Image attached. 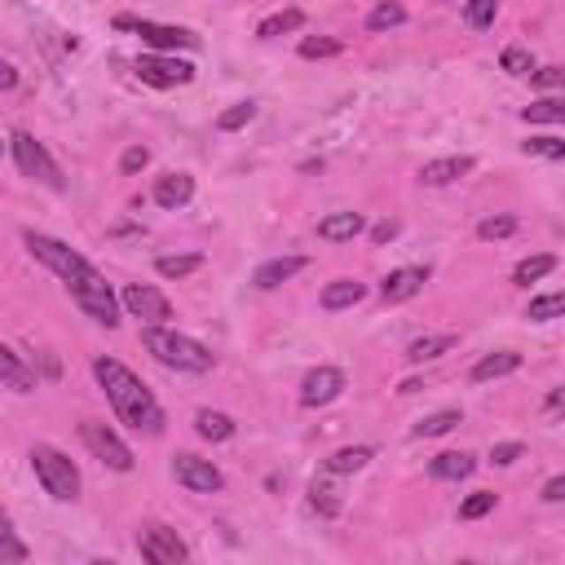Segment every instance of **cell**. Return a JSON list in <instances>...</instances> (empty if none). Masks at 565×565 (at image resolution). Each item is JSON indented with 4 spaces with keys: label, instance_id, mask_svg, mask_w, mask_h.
I'll use <instances>...</instances> for the list:
<instances>
[{
    "label": "cell",
    "instance_id": "obj_1",
    "mask_svg": "<svg viewBox=\"0 0 565 565\" xmlns=\"http://www.w3.org/2000/svg\"><path fill=\"white\" fill-rule=\"evenodd\" d=\"M93 376L97 385L106 389L115 416L133 429V433H146V438H159L164 433V407L155 402V393L115 358H93Z\"/></svg>",
    "mask_w": 565,
    "mask_h": 565
},
{
    "label": "cell",
    "instance_id": "obj_2",
    "mask_svg": "<svg viewBox=\"0 0 565 565\" xmlns=\"http://www.w3.org/2000/svg\"><path fill=\"white\" fill-rule=\"evenodd\" d=\"M141 345H146V354H155V363H164L172 371H195L199 376V371H212V363H217L208 345H199L181 332H168V327H146Z\"/></svg>",
    "mask_w": 565,
    "mask_h": 565
},
{
    "label": "cell",
    "instance_id": "obj_3",
    "mask_svg": "<svg viewBox=\"0 0 565 565\" xmlns=\"http://www.w3.org/2000/svg\"><path fill=\"white\" fill-rule=\"evenodd\" d=\"M22 243L31 248V256L40 261V265H49L62 283H66V292L71 287H80V283H88V279H97V270L75 252V248H66L62 239H49V234H35V230H27L22 234Z\"/></svg>",
    "mask_w": 565,
    "mask_h": 565
},
{
    "label": "cell",
    "instance_id": "obj_4",
    "mask_svg": "<svg viewBox=\"0 0 565 565\" xmlns=\"http://www.w3.org/2000/svg\"><path fill=\"white\" fill-rule=\"evenodd\" d=\"M31 469H35L40 486H44L53 500H75V495H80V469H75L62 451L35 447V451H31Z\"/></svg>",
    "mask_w": 565,
    "mask_h": 565
},
{
    "label": "cell",
    "instance_id": "obj_5",
    "mask_svg": "<svg viewBox=\"0 0 565 565\" xmlns=\"http://www.w3.org/2000/svg\"><path fill=\"white\" fill-rule=\"evenodd\" d=\"M9 150H13V164H18L27 177L44 181L49 190H62V172H57V164L49 159V150H44L31 133H13V137H9Z\"/></svg>",
    "mask_w": 565,
    "mask_h": 565
},
{
    "label": "cell",
    "instance_id": "obj_6",
    "mask_svg": "<svg viewBox=\"0 0 565 565\" xmlns=\"http://www.w3.org/2000/svg\"><path fill=\"white\" fill-rule=\"evenodd\" d=\"M71 296H75V305L93 318V323H102V327H115L119 323V301H115V292H111V283L97 274V279H88V283H80V287H71Z\"/></svg>",
    "mask_w": 565,
    "mask_h": 565
},
{
    "label": "cell",
    "instance_id": "obj_7",
    "mask_svg": "<svg viewBox=\"0 0 565 565\" xmlns=\"http://www.w3.org/2000/svg\"><path fill=\"white\" fill-rule=\"evenodd\" d=\"M80 438H84V447L106 464V469H115V473H128L133 469V451L106 429V424H97V420H84L80 424Z\"/></svg>",
    "mask_w": 565,
    "mask_h": 565
},
{
    "label": "cell",
    "instance_id": "obj_8",
    "mask_svg": "<svg viewBox=\"0 0 565 565\" xmlns=\"http://www.w3.org/2000/svg\"><path fill=\"white\" fill-rule=\"evenodd\" d=\"M119 301H124V309H128L133 318H141L146 327H164V323L172 318L168 296L155 292V287H146V283H128V287L119 292Z\"/></svg>",
    "mask_w": 565,
    "mask_h": 565
},
{
    "label": "cell",
    "instance_id": "obj_9",
    "mask_svg": "<svg viewBox=\"0 0 565 565\" xmlns=\"http://www.w3.org/2000/svg\"><path fill=\"white\" fill-rule=\"evenodd\" d=\"M172 477H177L186 491H195V495H217V491L225 486L221 469H217L212 460H199V455H172Z\"/></svg>",
    "mask_w": 565,
    "mask_h": 565
},
{
    "label": "cell",
    "instance_id": "obj_10",
    "mask_svg": "<svg viewBox=\"0 0 565 565\" xmlns=\"http://www.w3.org/2000/svg\"><path fill=\"white\" fill-rule=\"evenodd\" d=\"M137 75L155 88H177V84H190L195 80V66L181 62V57H164V53H146L137 57Z\"/></svg>",
    "mask_w": 565,
    "mask_h": 565
},
{
    "label": "cell",
    "instance_id": "obj_11",
    "mask_svg": "<svg viewBox=\"0 0 565 565\" xmlns=\"http://www.w3.org/2000/svg\"><path fill=\"white\" fill-rule=\"evenodd\" d=\"M137 553L146 557L150 565H177L190 557V548L177 539V531H164V526H150L137 535Z\"/></svg>",
    "mask_w": 565,
    "mask_h": 565
},
{
    "label": "cell",
    "instance_id": "obj_12",
    "mask_svg": "<svg viewBox=\"0 0 565 565\" xmlns=\"http://www.w3.org/2000/svg\"><path fill=\"white\" fill-rule=\"evenodd\" d=\"M345 389V371L340 367H314L305 380H301V407H327L336 402Z\"/></svg>",
    "mask_w": 565,
    "mask_h": 565
},
{
    "label": "cell",
    "instance_id": "obj_13",
    "mask_svg": "<svg viewBox=\"0 0 565 565\" xmlns=\"http://www.w3.org/2000/svg\"><path fill=\"white\" fill-rule=\"evenodd\" d=\"M150 49H159V53H172V49H195L199 44V35L195 31H186V27H164V22H146V18H137V27H133Z\"/></svg>",
    "mask_w": 565,
    "mask_h": 565
},
{
    "label": "cell",
    "instance_id": "obj_14",
    "mask_svg": "<svg viewBox=\"0 0 565 565\" xmlns=\"http://www.w3.org/2000/svg\"><path fill=\"white\" fill-rule=\"evenodd\" d=\"M424 283H429V270H420V265H402V270H393V274L380 283V296H385L389 305H398V301H411Z\"/></svg>",
    "mask_w": 565,
    "mask_h": 565
},
{
    "label": "cell",
    "instance_id": "obj_15",
    "mask_svg": "<svg viewBox=\"0 0 565 565\" xmlns=\"http://www.w3.org/2000/svg\"><path fill=\"white\" fill-rule=\"evenodd\" d=\"M195 199V177L190 172H168L155 181V203L159 208H186Z\"/></svg>",
    "mask_w": 565,
    "mask_h": 565
},
{
    "label": "cell",
    "instance_id": "obj_16",
    "mask_svg": "<svg viewBox=\"0 0 565 565\" xmlns=\"http://www.w3.org/2000/svg\"><path fill=\"white\" fill-rule=\"evenodd\" d=\"M469 172H473V159H469V155H451V159L424 164V168H420V181H424V186H451V181H460V177H469Z\"/></svg>",
    "mask_w": 565,
    "mask_h": 565
},
{
    "label": "cell",
    "instance_id": "obj_17",
    "mask_svg": "<svg viewBox=\"0 0 565 565\" xmlns=\"http://www.w3.org/2000/svg\"><path fill=\"white\" fill-rule=\"evenodd\" d=\"M363 230H367L363 212H332V217L318 221V239H327V243H349V239H358Z\"/></svg>",
    "mask_w": 565,
    "mask_h": 565
},
{
    "label": "cell",
    "instance_id": "obj_18",
    "mask_svg": "<svg viewBox=\"0 0 565 565\" xmlns=\"http://www.w3.org/2000/svg\"><path fill=\"white\" fill-rule=\"evenodd\" d=\"M301 270H305V256H274V261H265V265L256 270L252 283H256L261 292H274V287H283V283H287L292 274H301Z\"/></svg>",
    "mask_w": 565,
    "mask_h": 565
},
{
    "label": "cell",
    "instance_id": "obj_19",
    "mask_svg": "<svg viewBox=\"0 0 565 565\" xmlns=\"http://www.w3.org/2000/svg\"><path fill=\"white\" fill-rule=\"evenodd\" d=\"M473 469H477V460H473L469 451H442V455L429 464V473H433L438 482H464Z\"/></svg>",
    "mask_w": 565,
    "mask_h": 565
},
{
    "label": "cell",
    "instance_id": "obj_20",
    "mask_svg": "<svg viewBox=\"0 0 565 565\" xmlns=\"http://www.w3.org/2000/svg\"><path fill=\"white\" fill-rule=\"evenodd\" d=\"M517 367H522V354H513V349H500V354H486V358L473 367V380H477V385H486V380L513 376Z\"/></svg>",
    "mask_w": 565,
    "mask_h": 565
},
{
    "label": "cell",
    "instance_id": "obj_21",
    "mask_svg": "<svg viewBox=\"0 0 565 565\" xmlns=\"http://www.w3.org/2000/svg\"><path fill=\"white\" fill-rule=\"evenodd\" d=\"M363 296H367V287H363L358 279H336V283L323 287V309H349V305H358Z\"/></svg>",
    "mask_w": 565,
    "mask_h": 565
},
{
    "label": "cell",
    "instance_id": "obj_22",
    "mask_svg": "<svg viewBox=\"0 0 565 565\" xmlns=\"http://www.w3.org/2000/svg\"><path fill=\"white\" fill-rule=\"evenodd\" d=\"M0 376H4V389H13V393H31L35 389V371H27L13 349H0Z\"/></svg>",
    "mask_w": 565,
    "mask_h": 565
},
{
    "label": "cell",
    "instance_id": "obj_23",
    "mask_svg": "<svg viewBox=\"0 0 565 565\" xmlns=\"http://www.w3.org/2000/svg\"><path fill=\"white\" fill-rule=\"evenodd\" d=\"M195 429H199L203 442H230L234 438V420L225 411H199L195 416Z\"/></svg>",
    "mask_w": 565,
    "mask_h": 565
},
{
    "label": "cell",
    "instance_id": "obj_24",
    "mask_svg": "<svg viewBox=\"0 0 565 565\" xmlns=\"http://www.w3.org/2000/svg\"><path fill=\"white\" fill-rule=\"evenodd\" d=\"M451 349H455V336H420V340L407 345V363H433Z\"/></svg>",
    "mask_w": 565,
    "mask_h": 565
},
{
    "label": "cell",
    "instance_id": "obj_25",
    "mask_svg": "<svg viewBox=\"0 0 565 565\" xmlns=\"http://www.w3.org/2000/svg\"><path fill=\"white\" fill-rule=\"evenodd\" d=\"M557 270V256L553 252H539V256H526L517 270H513V283L517 287H531V283H539L544 274H553Z\"/></svg>",
    "mask_w": 565,
    "mask_h": 565
},
{
    "label": "cell",
    "instance_id": "obj_26",
    "mask_svg": "<svg viewBox=\"0 0 565 565\" xmlns=\"http://www.w3.org/2000/svg\"><path fill=\"white\" fill-rule=\"evenodd\" d=\"M301 22H305V13H301V9H279V13H270V18L256 27V35H261V40H279V35L296 31Z\"/></svg>",
    "mask_w": 565,
    "mask_h": 565
},
{
    "label": "cell",
    "instance_id": "obj_27",
    "mask_svg": "<svg viewBox=\"0 0 565 565\" xmlns=\"http://www.w3.org/2000/svg\"><path fill=\"white\" fill-rule=\"evenodd\" d=\"M526 124H565V97H539L522 111Z\"/></svg>",
    "mask_w": 565,
    "mask_h": 565
},
{
    "label": "cell",
    "instance_id": "obj_28",
    "mask_svg": "<svg viewBox=\"0 0 565 565\" xmlns=\"http://www.w3.org/2000/svg\"><path fill=\"white\" fill-rule=\"evenodd\" d=\"M371 464V447H345L327 460V473H358Z\"/></svg>",
    "mask_w": 565,
    "mask_h": 565
},
{
    "label": "cell",
    "instance_id": "obj_29",
    "mask_svg": "<svg viewBox=\"0 0 565 565\" xmlns=\"http://www.w3.org/2000/svg\"><path fill=\"white\" fill-rule=\"evenodd\" d=\"M407 22V9L398 4V0H380L371 13H367V27L371 31H389V27H402Z\"/></svg>",
    "mask_w": 565,
    "mask_h": 565
},
{
    "label": "cell",
    "instance_id": "obj_30",
    "mask_svg": "<svg viewBox=\"0 0 565 565\" xmlns=\"http://www.w3.org/2000/svg\"><path fill=\"white\" fill-rule=\"evenodd\" d=\"M155 270H159L164 279H186V274L203 270V256H199V252H186V256H159Z\"/></svg>",
    "mask_w": 565,
    "mask_h": 565
},
{
    "label": "cell",
    "instance_id": "obj_31",
    "mask_svg": "<svg viewBox=\"0 0 565 565\" xmlns=\"http://www.w3.org/2000/svg\"><path fill=\"white\" fill-rule=\"evenodd\" d=\"M531 323H548V318H565V292H548V296H535L531 309H526Z\"/></svg>",
    "mask_w": 565,
    "mask_h": 565
},
{
    "label": "cell",
    "instance_id": "obj_32",
    "mask_svg": "<svg viewBox=\"0 0 565 565\" xmlns=\"http://www.w3.org/2000/svg\"><path fill=\"white\" fill-rule=\"evenodd\" d=\"M252 119H256V102H234L230 111L217 115V128H221V133H234V128H243V124H252Z\"/></svg>",
    "mask_w": 565,
    "mask_h": 565
},
{
    "label": "cell",
    "instance_id": "obj_33",
    "mask_svg": "<svg viewBox=\"0 0 565 565\" xmlns=\"http://www.w3.org/2000/svg\"><path fill=\"white\" fill-rule=\"evenodd\" d=\"M455 424H464L460 411H438V416H429V420L416 424V438H442V433H451Z\"/></svg>",
    "mask_w": 565,
    "mask_h": 565
},
{
    "label": "cell",
    "instance_id": "obj_34",
    "mask_svg": "<svg viewBox=\"0 0 565 565\" xmlns=\"http://www.w3.org/2000/svg\"><path fill=\"white\" fill-rule=\"evenodd\" d=\"M309 508H314L318 517H336V513H340V500H336V491H332L327 482H314V486H309Z\"/></svg>",
    "mask_w": 565,
    "mask_h": 565
},
{
    "label": "cell",
    "instance_id": "obj_35",
    "mask_svg": "<svg viewBox=\"0 0 565 565\" xmlns=\"http://www.w3.org/2000/svg\"><path fill=\"white\" fill-rule=\"evenodd\" d=\"M500 66H504L508 75H535V57H531V49H522V44H513V49H504V57H500Z\"/></svg>",
    "mask_w": 565,
    "mask_h": 565
},
{
    "label": "cell",
    "instance_id": "obj_36",
    "mask_svg": "<svg viewBox=\"0 0 565 565\" xmlns=\"http://www.w3.org/2000/svg\"><path fill=\"white\" fill-rule=\"evenodd\" d=\"M495 13H500V0H469V9H464V18H469L473 31H486L495 22Z\"/></svg>",
    "mask_w": 565,
    "mask_h": 565
},
{
    "label": "cell",
    "instance_id": "obj_37",
    "mask_svg": "<svg viewBox=\"0 0 565 565\" xmlns=\"http://www.w3.org/2000/svg\"><path fill=\"white\" fill-rule=\"evenodd\" d=\"M513 230H517V217H508V212H504V217H486V221L477 225V239H486V243H491V239H508Z\"/></svg>",
    "mask_w": 565,
    "mask_h": 565
},
{
    "label": "cell",
    "instance_id": "obj_38",
    "mask_svg": "<svg viewBox=\"0 0 565 565\" xmlns=\"http://www.w3.org/2000/svg\"><path fill=\"white\" fill-rule=\"evenodd\" d=\"M486 513H495V495H491V491H477V495H469V500L460 504V517H464V522H477V517H486Z\"/></svg>",
    "mask_w": 565,
    "mask_h": 565
},
{
    "label": "cell",
    "instance_id": "obj_39",
    "mask_svg": "<svg viewBox=\"0 0 565 565\" xmlns=\"http://www.w3.org/2000/svg\"><path fill=\"white\" fill-rule=\"evenodd\" d=\"M18 561H27V548L18 544L13 526L4 522V531H0V565H18Z\"/></svg>",
    "mask_w": 565,
    "mask_h": 565
},
{
    "label": "cell",
    "instance_id": "obj_40",
    "mask_svg": "<svg viewBox=\"0 0 565 565\" xmlns=\"http://www.w3.org/2000/svg\"><path fill=\"white\" fill-rule=\"evenodd\" d=\"M522 150L539 155V159H565V141H557V137H531V141H522Z\"/></svg>",
    "mask_w": 565,
    "mask_h": 565
},
{
    "label": "cell",
    "instance_id": "obj_41",
    "mask_svg": "<svg viewBox=\"0 0 565 565\" xmlns=\"http://www.w3.org/2000/svg\"><path fill=\"white\" fill-rule=\"evenodd\" d=\"M336 53H340V40H332V35L301 40V57H336Z\"/></svg>",
    "mask_w": 565,
    "mask_h": 565
},
{
    "label": "cell",
    "instance_id": "obj_42",
    "mask_svg": "<svg viewBox=\"0 0 565 565\" xmlns=\"http://www.w3.org/2000/svg\"><path fill=\"white\" fill-rule=\"evenodd\" d=\"M526 455V447L522 442H500L495 451H491V464H500V469H508V464H517Z\"/></svg>",
    "mask_w": 565,
    "mask_h": 565
},
{
    "label": "cell",
    "instance_id": "obj_43",
    "mask_svg": "<svg viewBox=\"0 0 565 565\" xmlns=\"http://www.w3.org/2000/svg\"><path fill=\"white\" fill-rule=\"evenodd\" d=\"M146 164H150V150H146V146H128V150H124V159H119V168H124V172H141Z\"/></svg>",
    "mask_w": 565,
    "mask_h": 565
},
{
    "label": "cell",
    "instance_id": "obj_44",
    "mask_svg": "<svg viewBox=\"0 0 565 565\" xmlns=\"http://www.w3.org/2000/svg\"><path fill=\"white\" fill-rule=\"evenodd\" d=\"M535 84H539V88H565V66H544V71H535Z\"/></svg>",
    "mask_w": 565,
    "mask_h": 565
},
{
    "label": "cell",
    "instance_id": "obj_45",
    "mask_svg": "<svg viewBox=\"0 0 565 565\" xmlns=\"http://www.w3.org/2000/svg\"><path fill=\"white\" fill-rule=\"evenodd\" d=\"M544 500H548V504H565V473H561V477H553V482L544 486Z\"/></svg>",
    "mask_w": 565,
    "mask_h": 565
},
{
    "label": "cell",
    "instance_id": "obj_46",
    "mask_svg": "<svg viewBox=\"0 0 565 565\" xmlns=\"http://www.w3.org/2000/svg\"><path fill=\"white\" fill-rule=\"evenodd\" d=\"M544 411H548V416H565V385H561V389H553V393H548Z\"/></svg>",
    "mask_w": 565,
    "mask_h": 565
},
{
    "label": "cell",
    "instance_id": "obj_47",
    "mask_svg": "<svg viewBox=\"0 0 565 565\" xmlns=\"http://www.w3.org/2000/svg\"><path fill=\"white\" fill-rule=\"evenodd\" d=\"M393 234H398V221H380V225L371 230V239H376V243H389Z\"/></svg>",
    "mask_w": 565,
    "mask_h": 565
},
{
    "label": "cell",
    "instance_id": "obj_48",
    "mask_svg": "<svg viewBox=\"0 0 565 565\" xmlns=\"http://www.w3.org/2000/svg\"><path fill=\"white\" fill-rule=\"evenodd\" d=\"M18 84V71L13 66H0V88H13Z\"/></svg>",
    "mask_w": 565,
    "mask_h": 565
}]
</instances>
